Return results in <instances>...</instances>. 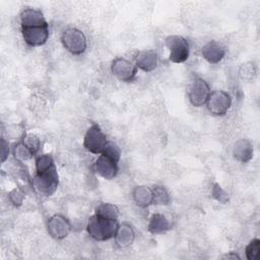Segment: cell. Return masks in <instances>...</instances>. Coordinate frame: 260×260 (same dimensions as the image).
Here are the masks:
<instances>
[{
  "label": "cell",
  "instance_id": "obj_1",
  "mask_svg": "<svg viewBox=\"0 0 260 260\" xmlns=\"http://www.w3.org/2000/svg\"><path fill=\"white\" fill-rule=\"evenodd\" d=\"M119 228L118 219H110L98 214L91 215L86 223V232L95 241H108L115 238Z\"/></svg>",
  "mask_w": 260,
  "mask_h": 260
},
{
  "label": "cell",
  "instance_id": "obj_2",
  "mask_svg": "<svg viewBox=\"0 0 260 260\" xmlns=\"http://www.w3.org/2000/svg\"><path fill=\"white\" fill-rule=\"evenodd\" d=\"M59 185V176L56 166L42 172H36L32 179L34 188L45 196H52Z\"/></svg>",
  "mask_w": 260,
  "mask_h": 260
},
{
  "label": "cell",
  "instance_id": "obj_3",
  "mask_svg": "<svg viewBox=\"0 0 260 260\" xmlns=\"http://www.w3.org/2000/svg\"><path fill=\"white\" fill-rule=\"evenodd\" d=\"M61 43L72 55H81L87 48V40L84 32L76 27L65 29L61 36Z\"/></svg>",
  "mask_w": 260,
  "mask_h": 260
},
{
  "label": "cell",
  "instance_id": "obj_4",
  "mask_svg": "<svg viewBox=\"0 0 260 260\" xmlns=\"http://www.w3.org/2000/svg\"><path fill=\"white\" fill-rule=\"evenodd\" d=\"M166 46L170 51L169 60L173 63H184L190 55L189 42L182 36L172 35L166 39Z\"/></svg>",
  "mask_w": 260,
  "mask_h": 260
},
{
  "label": "cell",
  "instance_id": "obj_5",
  "mask_svg": "<svg viewBox=\"0 0 260 260\" xmlns=\"http://www.w3.org/2000/svg\"><path fill=\"white\" fill-rule=\"evenodd\" d=\"M109 140L101 127L93 123L86 131L83 138V146L86 150L94 154H101L106 148Z\"/></svg>",
  "mask_w": 260,
  "mask_h": 260
},
{
  "label": "cell",
  "instance_id": "obj_6",
  "mask_svg": "<svg viewBox=\"0 0 260 260\" xmlns=\"http://www.w3.org/2000/svg\"><path fill=\"white\" fill-rule=\"evenodd\" d=\"M21 35L24 43L29 47H40L49 39V24H37L21 26Z\"/></svg>",
  "mask_w": 260,
  "mask_h": 260
},
{
  "label": "cell",
  "instance_id": "obj_7",
  "mask_svg": "<svg viewBox=\"0 0 260 260\" xmlns=\"http://www.w3.org/2000/svg\"><path fill=\"white\" fill-rule=\"evenodd\" d=\"M232 106V98L224 90H213L206 102L208 111L215 116H224Z\"/></svg>",
  "mask_w": 260,
  "mask_h": 260
},
{
  "label": "cell",
  "instance_id": "obj_8",
  "mask_svg": "<svg viewBox=\"0 0 260 260\" xmlns=\"http://www.w3.org/2000/svg\"><path fill=\"white\" fill-rule=\"evenodd\" d=\"M211 90L208 83L200 77H196L188 88V99L192 106L199 108L206 104Z\"/></svg>",
  "mask_w": 260,
  "mask_h": 260
},
{
  "label": "cell",
  "instance_id": "obj_9",
  "mask_svg": "<svg viewBox=\"0 0 260 260\" xmlns=\"http://www.w3.org/2000/svg\"><path fill=\"white\" fill-rule=\"evenodd\" d=\"M111 71L120 81L131 82L135 79L137 74V67L131 61L118 57L113 60L111 65Z\"/></svg>",
  "mask_w": 260,
  "mask_h": 260
},
{
  "label": "cell",
  "instance_id": "obj_10",
  "mask_svg": "<svg viewBox=\"0 0 260 260\" xmlns=\"http://www.w3.org/2000/svg\"><path fill=\"white\" fill-rule=\"evenodd\" d=\"M119 160L101 153L94 162V170L102 178L106 180L114 179L119 171Z\"/></svg>",
  "mask_w": 260,
  "mask_h": 260
},
{
  "label": "cell",
  "instance_id": "obj_11",
  "mask_svg": "<svg viewBox=\"0 0 260 260\" xmlns=\"http://www.w3.org/2000/svg\"><path fill=\"white\" fill-rule=\"evenodd\" d=\"M47 230L52 238L56 240H62L69 235L71 231V224L65 216L55 214L49 218L47 222Z\"/></svg>",
  "mask_w": 260,
  "mask_h": 260
},
{
  "label": "cell",
  "instance_id": "obj_12",
  "mask_svg": "<svg viewBox=\"0 0 260 260\" xmlns=\"http://www.w3.org/2000/svg\"><path fill=\"white\" fill-rule=\"evenodd\" d=\"M201 54L208 63L217 64L224 58L225 48L217 41H209L202 47Z\"/></svg>",
  "mask_w": 260,
  "mask_h": 260
},
{
  "label": "cell",
  "instance_id": "obj_13",
  "mask_svg": "<svg viewBox=\"0 0 260 260\" xmlns=\"http://www.w3.org/2000/svg\"><path fill=\"white\" fill-rule=\"evenodd\" d=\"M158 64L157 54L153 50L139 51L135 57V65L144 72H151Z\"/></svg>",
  "mask_w": 260,
  "mask_h": 260
},
{
  "label": "cell",
  "instance_id": "obj_14",
  "mask_svg": "<svg viewBox=\"0 0 260 260\" xmlns=\"http://www.w3.org/2000/svg\"><path fill=\"white\" fill-rule=\"evenodd\" d=\"M254 148L252 143L245 138L237 140L233 146V155L240 162H248L252 159Z\"/></svg>",
  "mask_w": 260,
  "mask_h": 260
},
{
  "label": "cell",
  "instance_id": "obj_15",
  "mask_svg": "<svg viewBox=\"0 0 260 260\" xmlns=\"http://www.w3.org/2000/svg\"><path fill=\"white\" fill-rule=\"evenodd\" d=\"M135 240V231L133 226L128 222L119 224L117 233L115 235V242L121 248L130 246Z\"/></svg>",
  "mask_w": 260,
  "mask_h": 260
},
{
  "label": "cell",
  "instance_id": "obj_16",
  "mask_svg": "<svg viewBox=\"0 0 260 260\" xmlns=\"http://www.w3.org/2000/svg\"><path fill=\"white\" fill-rule=\"evenodd\" d=\"M132 197L135 204L141 208L148 207L153 204L152 188L147 186H137L132 192Z\"/></svg>",
  "mask_w": 260,
  "mask_h": 260
},
{
  "label": "cell",
  "instance_id": "obj_17",
  "mask_svg": "<svg viewBox=\"0 0 260 260\" xmlns=\"http://www.w3.org/2000/svg\"><path fill=\"white\" fill-rule=\"evenodd\" d=\"M47 23L43 12L35 8H26L20 14V27Z\"/></svg>",
  "mask_w": 260,
  "mask_h": 260
},
{
  "label": "cell",
  "instance_id": "obj_18",
  "mask_svg": "<svg viewBox=\"0 0 260 260\" xmlns=\"http://www.w3.org/2000/svg\"><path fill=\"white\" fill-rule=\"evenodd\" d=\"M171 229L169 219L161 213H154L151 215L147 230L153 235L166 234Z\"/></svg>",
  "mask_w": 260,
  "mask_h": 260
},
{
  "label": "cell",
  "instance_id": "obj_19",
  "mask_svg": "<svg viewBox=\"0 0 260 260\" xmlns=\"http://www.w3.org/2000/svg\"><path fill=\"white\" fill-rule=\"evenodd\" d=\"M95 214L110 218V219H118L119 217V208L112 203H101L95 207Z\"/></svg>",
  "mask_w": 260,
  "mask_h": 260
},
{
  "label": "cell",
  "instance_id": "obj_20",
  "mask_svg": "<svg viewBox=\"0 0 260 260\" xmlns=\"http://www.w3.org/2000/svg\"><path fill=\"white\" fill-rule=\"evenodd\" d=\"M153 192V204L168 205L171 203V195L164 186H154Z\"/></svg>",
  "mask_w": 260,
  "mask_h": 260
},
{
  "label": "cell",
  "instance_id": "obj_21",
  "mask_svg": "<svg viewBox=\"0 0 260 260\" xmlns=\"http://www.w3.org/2000/svg\"><path fill=\"white\" fill-rule=\"evenodd\" d=\"M14 157L19 161L28 160L34 156V153L30 151V149L22 142V140L18 141L12 149Z\"/></svg>",
  "mask_w": 260,
  "mask_h": 260
},
{
  "label": "cell",
  "instance_id": "obj_22",
  "mask_svg": "<svg viewBox=\"0 0 260 260\" xmlns=\"http://www.w3.org/2000/svg\"><path fill=\"white\" fill-rule=\"evenodd\" d=\"M245 254L248 260H258L260 257V240L253 239L245 248Z\"/></svg>",
  "mask_w": 260,
  "mask_h": 260
},
{
  "label": "cell",
  "instance_id": "obj_23",
  "mask_svg": "<svg viewBox=\"0 0 260 260\" xmlns=\"http://www.w3.org/2000/svg\"><path fill=\"white\" fill-rule=\"evenodd\" d=\"M21 140L30 149V151L34 153V155H36L38 153V151L41 148V141L37 135L28 133V134H25Z\"/></svg>",
  "mask_w": 260,
  "mask_h": 260
},
{
  "label": "cell",
  "instance_id": "obj_24",
  "mask_svg": "<svg viewBox=\"0 0 260 260\" xmlns=\"http://www.w3.org/2000/svg\"><path fill=\"white\" fill-rule=\"evenodd\" d=\"M52 167H55V162L50 154H42L36 158V172H42Z\"/></svg>",
  "mask_w": 260,
  "mask_h": 260
},
{
  "label": "cell",
  "instance_id": "obj_25",
  "mask_svg": "<svg viewBox=\"0 0 260 260\" xmlns=\"http://www.w3.org/2000/svg\"><path fill=\"white\" fill-rule=\"evenodd\" d=\"M211 194L213 196V198L215 200H217L219 203H226L228 200H229V194L225 192L224 189H222V187L217 184V183H214L212 189H211Z\"/></svg>",
  "mask_w": 260,
  "mask_h": 260
},
{
  "label": "cell",
  "instance_id": "obj_26",
  "mask_svg": "<svg viewBox=\"0 0 260 260\" xmlns=\"http://www.w3.org/2000/svg\"><path fill=\"white\" fill-rule=\"evenodd\" d=\"M8 196H9V200L11 201V203L15 206H20L24 199V195L19 189H13L9 193Z\"/></svg>",
  "mask_w": 260,
  "mask_h": 260
},
{
  "label": "cell",
  "instance_id": "obj_27",
  "mask_svg": "<svg viewBox=\"0 0 260 260\" xmlns=\"http://www.w3.org/2000/svg\"><path fill=\"white\" fill-rule=\"evenodd\" d=\"M8 154H9V146H8V142L2 138L1 139V159H2V162H4L6 160V158L8 157Z\"/></svg>",
  "mask_w": 260,
  "mask_h": 260
},
{
  "label": "cell",
  "instance_id": "obj_28",
  "mask_svg": "<svg viewBox=\"0 0 260 260\" xmlns=\"http://www.w3.org/2000/svg\"><path fill=\"white\" fill-rule=\"evenodd\" d=\"M242 69H243V71H242L241 73L244 75V77H247L248 75L251 76V73H252V75L255 73L253 63H252V65H247V64L243 65V66H242Z\"/></svg>",
  "mask_w": 260,
  "mask_h": 260
},
{
  "label": "cell",
  "instance_id": "obj_29",
  "mask_svg": "<svg viewBox=\"0 0 260 260\" xmlns=\"http://www.w3.org/2000/svg\"><path fill=\"white\" fill-rule=\"evenodd\" d=\"M223 258H225V259H240L239 255L236 254L235 252H230L229 254H225L223 256Z\"/></svg>",
  "mask_w": 260,
  "mask_h": 260
}]
</instances>
